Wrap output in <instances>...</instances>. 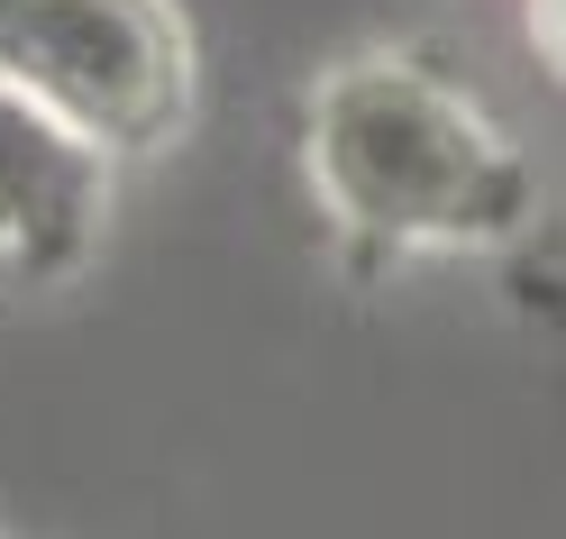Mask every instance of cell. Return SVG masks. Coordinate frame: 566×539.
<instances>
[{
	"label": "cell",
	"instance_id": "1",
	"mask_svg": "<svg viewBox=\"0 0 566 539\" xmlns=\"http://www.w3.org/2000/svg\"><path fill=\"white\" fill-rule=\"evenodd\" d=\"M302 193L347 266L503 257L539 220V165L411 46H357L302 92Z\"/></svg>",
	"mask_w": 566,
	"mask_h": 539
},
{
	"label": "cell",
	"instance_id": "3",
	"mask_svg": "<svg viewBox=\"0 0 566 539\" xmlns=\"http://www.w3.org/2000/svg\"><path fill=\"white\" fill-rule=\"evenodd\" d=\"M119 165L74 137L46 101L0 83V283L10 293H55L74 283L101 238H111Z\"/></svg>",
	"mask_w": 566,
	"mask_h": 539
},
{
	"label": "cell",
	"instance_id": "2",
	"mask_svg": "<svg viewBox=\"0 0 566 539\" xmlns=\"http://www.w3.org/2000/svg\"><path fill=\"white\" fill-rule=\"evenodd\" d=\"M0 83L92 137L111 165L165 156L201 111L184 0H0Z\"/></svg>",
	"mask_w": 566,
	"mask_h": 539
},
{
	"label": "cell",
	"instance_id": "4",
	"mask_svg": "<svg viewBox=\"0 0 566 539\" xmlns=\"http://www.w3.org/2000/svg\"><path fill=\"white\" fill-rule=\"evenodd\" d=\"M521 28H530V46H539V64L566 83V0H521Z\"/></svg>",
	"mask_w": 566,
	"mask_h": 539
}]
</instances>
